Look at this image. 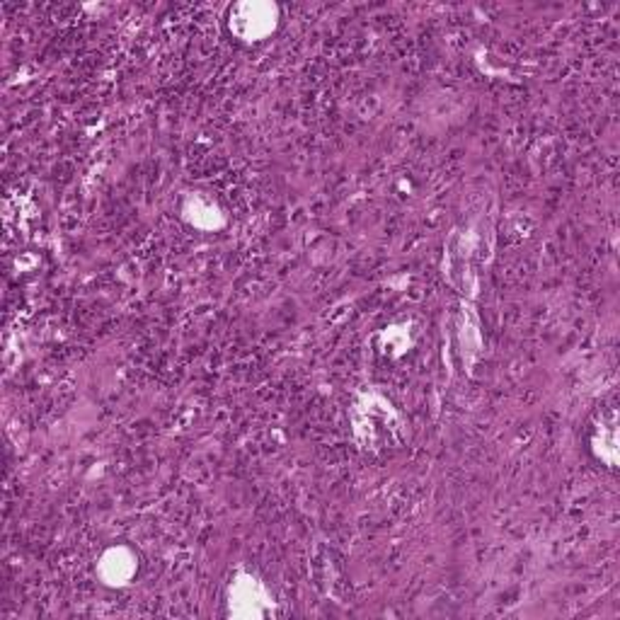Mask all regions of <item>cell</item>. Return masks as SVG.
Segmentation results:
<instances>
[{
  "label": "cell",
  "instance_id": "1",
  "mask_svg": "<svg viewBox=\"0 0 620 620\" xmlns=\"http://www.w3.org/2000/svg\"><path fill=\"white\" fill-rule=\"evenodd\" d=\"M134 570V555H128V550L124 548L110 550V553L102 557V562H100V572H102V577L107 580V584H114V587L127 584V581L131 580Z\"/></svg>",
  "mask_w": 620,
  "mask_h": 620
}]
</instances>
